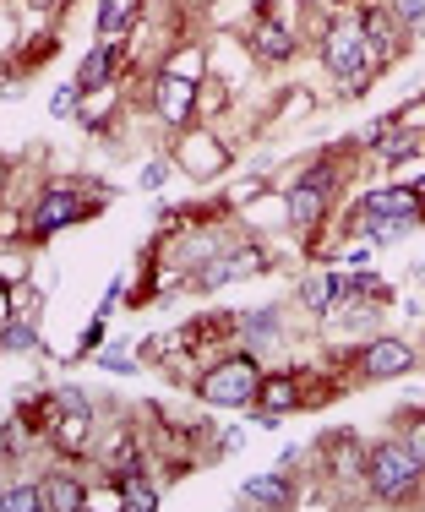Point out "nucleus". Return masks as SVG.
I'll return each instance as SVG.
<instances>
[{
  "mask_svg": "<svg viewBox=\"0 0 425 512\" xmlns=\"http://www.w3.org/2000/svg\"><path fill=\"white\" fill-rule=\"evenodd\" d=\"M39 507H44L39 485H11L6 491V512H39Z\"/></svg>",
  "mask_w": 425,
  "mask_h": 512,
  "instance_id": "20",
  "label": "nucleus"
},
{
  "mask_svg": "<svg viewBox=\"0 0 425 512\" xmlns=\"http://www.w3.org/2000/svg\"><path fill=\"white\" fill-rule=\"evenodd\" d=\"M300 300H306L311 311H333V278H306V284H300Z\"/></svg>",
  "mask_w": 425,
  "mask_h": 512,
  "instance_id": "19",
  "label": "nucleus"
},
{
  "mask_svg": "<svg viewBox=\"0 0 425 512\" xmlns=\"http://www.w3.org/2000/svg\"><path fill=\"white\" fill-rule=\"evenodd\" d=\"M257 267H262V251L246 246V251H229L218 267H208V273H197V284H202V289H218V284H229V278H240V273L251 278Z\"/></svg>",
  "mask_w": 425,
  "mask_h": 512,
  "instance_id": "12",
  "label": "nucleus"
},
{
  "mask_svg": "<svg viewBox=\"0 0 425 512\" xmlns=\"http://www.w3.org/2000/svg\"><path fill=\"white\" fill-rule=\"evenodd\" d=\"M142 474H131V480H120L126 491H120V507H131V512H142V507H159V491L153 485H137Z\"/></svg>",
  "mask_w": 425,
  "mask_h": 512,
  "instance_id": "18",
  "label": "nucleus"
},
{
  "mask_svg": "<svg viewBox=\"0 0 425 512\" xmlns=\"http://www.w3.org/2000/svg\"><path fill=\"white\" fill-rule=\"evenodd\" d=\"M420 213H425V197H415V191H404V186L376 191V197H366V207H360V218H366V235H376V229H382V218H393L398 229H409V224H420Z\"/></svg>",
  "mask_w": 425,
  "mask_h": 512,
  "instance_id": "5",
  "label": "nucleus"
},
{
  "mask_svg": "<svg viewBox=\"0 0 425 512\" xmlns=\"http://www.w3.org/2000/svg\"><path fill=\"white\" fill-rule=\"evenodd\" d=\"M77 93H82V88H60L50 109H55V115H66V109H71V104H77Z\"/></svg>",
  "mask_w": 425,
  "mask_h": 512,
  "instance_id": "27",
  "label": "nucleus"
},
{
  "mask_svg": "<svg viewBox=\"0 0 425 512\" xmlns=\"http://www.w3.org/2000/svg\"><path fill=\"white\" fill-rule=\"evenodd\" d=\"M77 213H82L77 191L55 186V191H44V197H39V207H33V229H39V235H55V229H66Z\"/></svg>",
  "mask_w": 425,
  "mask_h": 512,
  "instance_id": "7",
  "label": "nucleus"
},
{
  "mask_svg": "<svg viewBox=\"0 0 425 512\" xmlns=\"http://www.w3.org/2000/svg\"><path fill=\"white\" fill-rule=\"evenodd\" d=\"M322 213H327V191L311 186V180H295V186H289V224L311 229Z\"/></svg>",
  "mask_w": 425,
  "mask_h": 512,
  "instance_id": "11",
  "label": "nucleus"
},
{
  "mask_svg": "<svg viewBox=\"0 0 425 512\" xmlns=\"http://www.w3.org/2000/svg\"><path fill=\"white\" fill-rule=\"evenodd\" d=\"M240 507H295V491H289V480H278V474H257V480L240 485Z\"/></svg>",
  "mask_w": 425,
  "mask_h": 512,
  "instance_id": "8",
  "label": "nucleus"
},
{
  "mask_svg": "<svg viewBox=\"0 0 425 512\" xmlns=\"http://www.w3.org/2000/svg\"><path fill=\"white\" fill-rule=\"evenodd\" d=\"M60 409H88V398H82V387H66V393H60Z\"/></svg>",
  "mask_w": 425,
  "mask_h": 512,
  "instance_id": "28",
  "label": "nucleus"
},
{
  "mask_svg": "<svg viewBox=\"0 0 425 512\" xmlns=\"http://www.w3.org/2000/svg\"><path fill=\"white\" fill-rule=\"evenodd\" d=\"M55 442L66 447V453H77V447L88 442V409H66V420L55 425Z\"/></svg>",
  "mask_w": 425,
  "mask_h": 512,
  "instance_id": "16",
  "label": "nucleus"
},
{
  "mask_svg": "<svg viewBox=\"0 0 425 512\" xmlns=\"http://www.w3.org/2000/svg\"><path fill=\"white\" fill-rule=\"evenodd\" d=\"M398 28H404V22L393 17V6H371L366 17H360V33H366V44H371V55H393L398 50Z\"/></svg>",
  "mask_w": 425,
  "mask_h": 512,
  "instance_id": "9",
  "label": "nucleus"
},
{
  "mask_svg": "<svg viewBox=\"0 0 425 512\" xmlns=\"http://www.w3.org/2000/svg\"><path fill=\"white\" fill-rule=\"evenodd\" d=\"M404 442H409V447H415V458L425 463V420H420V425H415V431H409V436H404Z\"/></svg>",
  "mask_w": 425,
  "mask_h": 512,
  "instance_id": "29",
  "label": "nucleus"
},
{
  "mask_svg": "<svg viewBox=\"0 0 425 512\" xmlns=\"http://www.w3.org/2000/svg\"><path fill=\"white\" fill-rule=\"evenodd\" d=\"M257 50H262V60H289L295 55V39H289L278 22H267V28L257 33Z\"/></svg>",
  "mask_w": 425,
  "mask_h": 512,
  "instance_id": "17",
  "label": "nucleus"
},
{
  "mask_svg": "<svg viewBox=\"0 0 425 512\" xmlns=\"http://www.w3.org/2000/svg\"><path fill=\"white\" fill-rule=\"evenodd\" d=\"M420 148V131H398V137H382V158H404Z\"/></svg>",
  "mask_w": 425,
  "mask_h": 512,
  "instance_id": "23",
  "label": "nucleus"
},
{
  "mask_svg": "<svg viewBox=\"0 0 425 512\" xmlns=\"http://www.w3.org/2000/svg\"><path fill=\"white\" fill-rule=\"evenodd\" d=\"M191 99H197V88H191L186 77H164L159 82V115L169 120V126H180V120H186Z\"/></svg>",
  "mask_w": 425,
  "mask_h": 512,
  "instance_id": "14",
  "label": "nucleus"
},
{
  "mask_svg": "<svg viewBox=\"0 0 425 512\" xmlns=\"http://www.w3.org/2000/svg\"><path fill=\"white\" fill-rule=\"evenodd\" d=\"M257 387H262V371H257V360L251 355H235V360H224V365H213L208 376H202V387L197 393L208 398V404H257Z\"/></svg>",
  "mask_w": 425,
  "mask_h": 512,
  "instance_id": "2",
  "label": "nucleus"
},
{
  "mask_svg": "<svg viewBox=\"0 0 425 512\" xmlns=\"http://www.w3.org/2000/svg\"><path fill=\"white\" fill-rule=\"evenodd\" d=\"M257 404H262V420L273 425L284 409H295V404H300V398H295V382H289V376H262V387H257Z\"/></svg>",
  "mask_w": 425,
  "mask_h": 512,
  "instance_id": "13",
  "label": "nucleus"
},
{
  "mask_svg": "<svg viewBox=\"0 0 425 512\" xmlns=\"http://www.w3.org/2000/svg\"><path fill=\"white\" fill-rule=\"evenodd\" d=\"M425 463L415 458V447L409 442H376L366 453V485L376 502H398V496H409L420 485Z\"/></svg>",
  "mask_w": 425,
  "mask_h": 512,
  "instance_id": "1",
  "label": "nucleus"
},
{
  "mask_svg": "<svg viewBox=\"0 0 425 512\" xmlns=\"http://www.w3.org/2000/svg\"><path fill=\"white\" fill-rule=\"evenodd\" d=\"M6 349H11V355H28V349H39V333L11 316V322H6Z\"/></svg>",
  "mask_w": 425,
  "mask_h": 512,
  "instance_id": "21",
  "label": "nucleus"
},
{
  "mask_svg": "<svg viewBox=\"0 0 425 512\" xmlns=\"http://www.w3.org/2000/svg\"><path fill=\"white\" fill-rule=\"evenodd\" d=\"M175 164L186 169L191 180H213V175L229 169V153H224V142H218L213 131H186L180 148H175Z\"/></svg>",
  "mask_w": 425,
  "mask_h": 512,
  "instance_id": "4",
  "label": "nucleus"
},
{
  "mask_svg": "<svg viewBox=\"0 0 425 512\" xmlns=\"http://www.w3.org/2000/svg\"><path fill=\"white\" fill-rule=\"evenodd\" d=\"M120 17H126V6H120V0H104V6H99V33H104V39L120 28Z\"/></svg>",
  "mask_w": 425,
  "mask_h": 512,
  "instance_id": "24",
  "label": "nucleus"
},
{
  "mask_svg": "<svg viewBox=\"0 0 425 512\" xmlns=\"http://www.w3.org/2000/svg\"><path fill=\"white\" fill-rule=\"evenodd\" d=\"M109 66H115V44H99L88 60H82V71H77V88H104L109 82Z\"/></svg>",
  "mask_w": 425,
  "mask_h": 512,
  "instance_id": "15",
  "label": "nucleus"
},
{
  "mask_svg": "<svg viewBox=\"0 0 425 512\" xmlns=\"http://www.w3.org/2000/svg\"><path fill=\"white\" fill-rule=\"evenodd\" d=\"M164 180H169V164H164V158H153V164L142 169V191H159Z\"/></svg>",
  "mask_w": 425,
  "mask_h": 512,
  "instance_id": "26",
  "label": "nucleus"
},
{
  "mask_svg": "<svg viewBox=\"0 0 425 512\" xmlns=\"http://www.w3.org/2000/svg\"><path fill=\"white\" fill-rule=\"evenodd\" d=\"M366 60H371V44L360 28H338L333 39L322 44V66L333 71L338 82H360L366 77Z\"/></svg>",
  "mask_w": 425,
  "mask_h": 512,
  "instance_id": "3",
  "label": "nucleus"
},
{
  "mask_svg": "<svg viewBox=\"0 0 425 512\" xmlns=\"http://www.w3.org/2000/svg\"><path fill=\"white\" fill-rule=\"evenodd\" d=\"M246 333H251V338H267V333H278V311H257V316L246 322Z\"/></svg>",
  "mask_w": 425,
  "mask_h": 512,
  "instance_id": "25",
  "label": "nucleus"
},
{
  "mask_svg": "<svg viewBox=\"0 0 425 512\" xmlns=\"http://www.w3.org/2000/svg\"><path fill=\"white\" fill-rule=\"evenodd\" d=\"M404 371H415V349L404 344V338H371L366 344V376H404Z\"/></svg>",
  "mask_w": 425,
  "mask_h": 512,
  "instance_id": "6",
  "label": "nucleus"
},
{
  "mask_svg": "<svg viewBox=\"0 0 425 512\" xmlns=\"http://www.w3.org/2000/svg\"><path fill=\"white\" fill-rule=\"evenodd\" d=\"M393 6V17L404 22V28H420L425 33V0H387Z\"/></svg>",
  "mask_w": 425,
  "mask_h": 512,
  "instance_id": "22",
  "label": "nucleus"
},
{
  "mask_svg": "<svg viewBox=\"0 0 425 512\" xmlns=\"http://www.w3.org/2000/svg\"><path fill=\"white\" fill-rule=\"evenodd\" d=\"M39 496H44V512H77V507H88V491H82L71 474H44Z\"/></svg>",
  "mask_w": 425,
  "mask_h": 512,
  "instance_id": "10",
  "label": "nucleus"
}]
</instances>
